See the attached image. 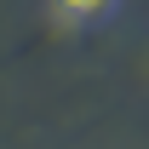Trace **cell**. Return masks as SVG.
<instances>
[{
    "mask_svg": "<svg viewBox=\"0 0 149 149\" xmlns=\"http://www.w3.org/2000/svg\"><path fill=\"white\" fill-rule=\"evenodd\" d=\"M120 0H52V12L63 23H109Z\"/></svg>",
    "mask_w": 149,
    "mask_h": 149,
    "instance_id": "cell-1",
    "label": "cell"
}]
</instances>
